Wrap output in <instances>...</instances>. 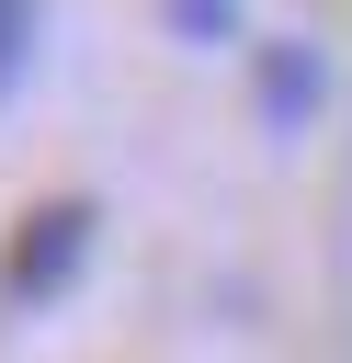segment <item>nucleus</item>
<instances>
[{
  "mask_svg": "<svg viewBox=\"0 0 352 363\" xmlns=\"http://www.w3.org/2000/svg\"><path fill=\"white\" fill-rule=\"evenodd\" d=\"M91 238H102V204L45 193V204L11 227V250H0V306H57V295L79 284V261H91Z\"/></svg>",
  "mask_w": 352,
  "mask_h": 363,
  "instance_id": "nucleus-1",
  "label": "nucleus"
},
{
  "mask_svg": "<svg viewBox=\"0 0 352 363\" xmlns=\"http://www.w3.org/2000/svg\"><path fill=\"white\" fill-rule=\"evenodd\" d=\"M318 102H329V57H318L307 34L261 45V125H273V136H307V125H318Z\"/></svg>",
  "mask_w": 352,
  "mask_h": 363,
  "instance_id": "nucleus-2",
  "label": "nucleus"
},
{
  "mask_svg": "<svg viewBox=\"0 0 352 363\" xmlns=\"http://www.w3.org/2000/svg\"><path fill=\"white\" fill-rule=\"evenodd\" d=\"M159 23H170L182 45H227V34H238V0H159Z\"/></svg>",
  "mask_w": 352,
  "mask_h": 363,
  "instance_id": "nucleus-3",
  "label": "nucleus"
},
{
  "mask_svg": "<svg viewBox=\"0 0 352 363\" xmlns=\"http://www.w3.org/2000/svg\"><path fill=\"white\" fill-rule=\"evenodd\" d=\"M23 68H34V0H0V102L23 91Z\"/></svg>",
  "mask_w": 352,
  "mask_h": 363,
  "instance_id": "nucleus-4",
  "label": "nucleus"
}]
</instances>
